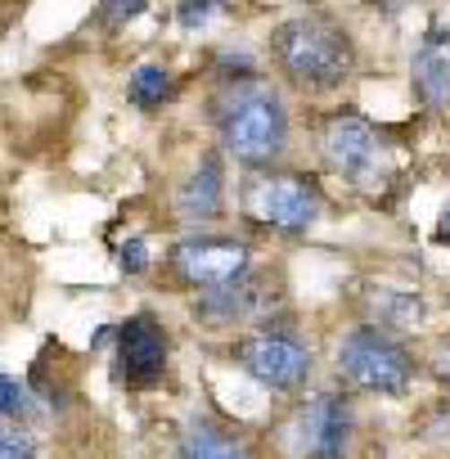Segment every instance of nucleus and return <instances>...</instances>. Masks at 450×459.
<instances>
[{
	"label": "nucleus",
	"instance_id": "20e7f679",
	"mask_svg": "<svg viewBox=\"0 0 450 459\" xmlns=\"http://www.w3.org/2000/svg\"><path fill=\"white\" fill-rule=\"evenodd\" d=\"M244 207L262 225L307 230L320 216V189L307 176H262L244 189Z\"/></svg>",
	"mask_w": 450,
	"mask_h": 459
},
{
	"label": "nucleus",
	"instance_id": "0eeeda50",
	"mask_svg": "<svg viewBox=\"0 0 450 459\" xmlns=\"http://www.w3.org/2000/svg\"><path fill=\"white\" fill-rule=\"evenodd\" d=\"M239 365L262 387H275V392H298L311 378V351L298 338H284V333H257V338H248L239 347Z\"/></svg>",
	"mask_w": 450,
	"mask_h": 459
},
{
	"label": "nucleus",
	"instance_id": "9b49d317",
	"mask_svg": "<svg viewBox=\"0 0 450 459\" xmlns=\"http://www.w3.org/2000/svg\"><path fill=\"white\" fill-rule=\"evenodd\" d=\"M180 459H248V446L235 432H225L207 419H194L180 432Z\"/></svg>",
	"mask_w": 450,
	"mask_h": 459
},
{
	"label": "nucleus",
	"instance_id": "ddd939ff",
	"mask_svg": "<svg viewBox=\"0 0 450 459\" xmlns=\"http://www.w3.org/2000/svg\"><path fill=\"white\" fill-rule=\"evenodd\" d=\"M167 95H171V73H167V68L144 64V68L131 73V100H135L140 108H153V104H162Z\"/></svg>",
	"mask_w": 450,
	"mask_h": 459
},
{
	"label": "nucleus",
	"instance_id": "9d476101",
	"mask_svg": "<svg viewBox=\"0 0 450 459\" xmlns=\"http://www.w3.org/2000/svg\"><path fill=\"white\" fill-rule=\"evenodd\" d=\"M414 91L432 108L450 104V37L446 32H428L423 37V46L414 55Z\"/></svg>",
	"mask_w": 450,
	"mask_h": 459
},
{
	"label": "nucleus",
	"instance_id": "2eb2a0df",
	"mask_svg": "<svg viewBox=\"0 0 450 459\" xmlns=\"http://www.w3.org/2000/svg\"><path fill=\"white\" fill-rule=\"evenodd\" d=\"M23 414H28V392L10 374H0V419H23Z\"/></svg>",
	"mask_w": 450,
	"mask_h": 459
},
{
	"label": "nucleus",
	"instance_id": "4468645a",
	"mask_svg": "<svg viewBox=\"0 0 450 459\" xmlns=\"http://www.w3.org/2000/svg\"><path fill=\"white\" fill-rule=\"evenodd\" d=\"M0 459H37V441L19 428V419H0Z\"/></svg>",
	"mask_w": 450,
	"mask_h": 459
},
{
	"label": "nucleus",
	"instance_id": "dca6fc26",
	"mask_svg": "<svg viewBox=\"0 0 450 459\" xmlns=\"http://www.w3.org/2000/svg\"><path fill=\"white\" fill-rule=\"evenodd\" d=\"M144 5H149V0H104V23H108V28H122V23H131Z\"/></svg>",
	"mask_w": 450,
	"mask_h": 459
},
{
	"label": "nucleus",
	"instance_id": "a211bd4d",
	"mask_svg": "<svg viewBox=\"0 0 450 459\" xmlns=\"http://www.w3.org/2000/svg\"><path fill=\"white\" fill-rule=\"evenodd\" d=\"M144 266H149V257H144V244H140V239H131V244L122 248V271H126V275H140Z\"/></svg>",
	"mask_w": 450,
	"mask_h": 459
},
{
	"label": "nucleus",
	"instance_id": "6e6552de",
	"mask_svg": "<svg viewBox=\"0 0 450 459\" xmlns=\"http://www.w3.org/2000/svg\"><path fill=\"white\" fill-rule=\"evenodd\" d=\"M171 262H176L185 284L221 289V284H235L248 271V244H239V239H185L171 253Z\"/></svg>",
	"mask_w": 450,
	"mask_h": 459
},
{
	"label": "nucleus",
	"instance_id": "f03ea898",
	"mask_svg": "<svg viewBox=\"0 0 450 459\" xmlns=\"http://www.w3.org/2000/svg\"><path fill=\"white\" fill-rule=\"evenodd\" d=\"M275 64L298 91L320 95V91H333V86L347 82L351 41H347V32L333 19L302 14V19H289L275 32Z\"/></svg>",
	"mask_w": 450,
	"mask_h": 459
},
{
	"label": "nucleus",
	"instance_id": "39448f33",
	"mask_svg": "<svg viewBox=\"0 0 450 459\" xmlns=\"http://www.w3.org/2000/svg\"><path fill=\"white\" fill-rule=\"evenodd\" d=\"M325 158H329V167L333 171H342L347 180H356V185H374L378 176H383V135L365 122V117H356V113H338L329 126H325Z\"/></svg>",
	"mask_w": 450,
	"mask_h": 459
},
{
	"label": "nucleus",
	"instance_id": "f3484780",
	"mask_svg": "<svg viewBox=\"0 0 450 459\" xmlns=\"http://www.w3.org/2000/svg\"><path fill=\"white\" fill-rule=\"evenodd\" d=\"M216 14V0H180V23L185 28H198Z\"/></svg>",
	"mask_w": 450,
	"mask_h": 459
},
{
	"label": "nucleus",
	"instance_id": "aec40b11",
	"mask_svg": "<svg viewBox=\"0 0 450 459\" xmlns=\"http://www.w3.org/2000/svg\"><path fill=\"white\" fill-rule=\"evenodd\" d=\"M437 369H441V378H450V342L441 347V356H437Z\"/></svg>",
	"mask_w": 450,
	"mask_h": 459
},
{
	"label": "nucleus",
	"instance_id": "1a4fd4ad",
	"mask_svg": "<svg viewBox=\"0 0 450 459\" xmlns=\"http://www.w3.org/2000/svg\"><path fill=\"white\" fill-rule=\"evenodd\" d=\"M167 369V333L153 316H131L117 329V374L131 387H149L158 383Z\"/></svg>",
	"mask_w": 450,
	"mask_h": 459
},
{
	"label": "nucleus",
	"instance_id": "7ed1b4c3",
	"mask_svg": "<svg viewBox=\"0 0 450 459\" xmlns=\"http://www.w3.org/2000/svg\"><path fill=\"white\" fill-rule=\"evenodd\" d=\"M338 369L347 383L378 392V396H401L414 378V360L405 347H396L392 338L374 333V329H356L342 338L338 347Z\"/></svg>",
	"mask_w": 450,
	"mask_h": 459
},
{
	"label": "nucleus",
	"instance_id": "f8f14e48",
	"mask_svg": "<svg viewBox=\"0 0 450 459\" xmlns=\"http://www.w3.org/2000/svg\"><path fill=\"white\" fill-rule=\"evenodd\" d=\"M176 207L185 221H212L221 212V162L216 158H203V167L185 180Z\"/></svg>",
	"mask_w": 450,
	"mask_h": 459
},
{
	"label": "nucleus",
	"instance_id": "f257e3e1",
	"mask_svg": "<svg viewBox=\"0 0 450 459\" xmlns=\"http://www.w3.org/2000/svg\"><path fill=\"white\" fill-rule=\"evenodd\" d=\"M221 149L244 167H271L289 149V108L280 91L262 77H244L216 95Z\"/></svg>",
	"mask_w": 450,
	"mask_h": 459
},
{
	"label": "nucleus",
	"instance_id": "6ab92c4d",
	"mask_svg": "<svg viewBox=\"0 0 450 459\" xmlns=\"http://www.w3.org/2000/svg\"><path fill=\"white\" fill-rule=\"evenodd\" d=\"M437 239H441V244H450V203H446V212H441V225H437Z\"/></svg>",
	"mask_w": 450,
	"mask_h": 459
},
{
	"label": "nucleus",
	"instance_id": "423d86ee",
	"mask_svg": "<svg viewBox=\"0 0 450 459\" xmlns=\"http://www.w3.org/2000/svg\"><path fill=\"white\" fill-rule=\"evenodd\" d=\"M351 437V405L347 396H316L311 405L298 410L289 441L298 459H342Z\"/></svg>",
	"mask_w": 450,
	"mask_h": 459
}]
</instances>
